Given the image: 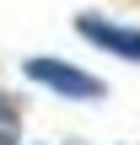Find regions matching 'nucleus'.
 I'll return each instance as SVG.
<instances>
[{"mask_svg": "<svg viewBox=\"0 0 140 145\" xmlns=\"http://www.w3.org/2000/svg\"><path fill=\"white\" fill-rule=\"evenodd\" d=\"M22 70H27V81H38V86H49V91H65V97H81V102H97V97H103V81L86 75V70H76V65H59V59H27Z\"/></svg>", "mask_w": 140, "mask_h": 145, "instance_id": "obj_1", "label": "nucleus"}, {"mask_svg": "<svg viewBox=\"0 0 140 145\" xmlns=\"http://www.w3.org/2000/svg\"><path fill=\"white\" fill-rule=\"evenodd\" d=\"M76 32H81V38H92L97 48H108V54H119V59H135V65H140V32H135V27L103 22V16H81V22H76Z\"/></svg>", "mask_w": 140, "mask_h": 145, "instance_id": "obj_2", "label": "nucleus"}, {"mask_svg": "<svg viewBox=\"0 0 140 145\" xmlns=\"http://www.w3.org/2000/svg\"><path fill=\"white\" fill-rule=\"evenodd\" d=\"M22 140V113H16V102L0 91V145H16Z\"/></svg>", "mask_w": 140, "mask_h": 145, "instance_id": "obj_3", "label": "nucleus"}]
</instances>
